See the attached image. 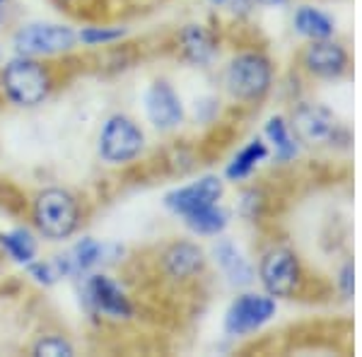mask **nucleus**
<instances>
[{
    "mask_svg": "<svg viewBox=\"0 0 362 357\" xmlns=\"http://www.w3.org/2000/svg\"><path fill=\"white\" fill-rule=\"evenodd\" d=\"M341 288H343V295L346 297H353V263H348L341 273Z\"/></svg>",
    "mask_w": 362,
    "mask_h": 357,
    "instance_id": "nucleus-23",
    "label": "nucleus"
},
{
    "mask_svg": "<svg viewBox=\"0 0 362 357\" xmlns=\"http://www.w3.org/2000/svg\"><path fill=\"white\" fill-rule=\"evenodd\" d=\"M0 20H3V13H0Z\"/></svg>",
    "mask_w": 362,
    "mask_h": 357,
    "instance_id": "nucleus-26",
    "label": "nucleus"
},
{
    "mask_svg": "<svg viewBox=\"0 0 362 357\" xmlns=\"http://www.w3.org/2000/svg\"><path fill=\"white\" fill-rule=\"evenodd\" d=\"M181 42H184V51L186 56L194 63H208L215 54V44L213 37L203 29L201 25H191L184 29L181 34Z\"/></svg>",
    "mask_w": 362,
    "mask_h": 357,
    "instance_id": "nucleus-16",
    "label": "nucleus"
},
{
    "mask_svg": "<svg viewBox=\"0 0 362 357\" xmlns=\"http://www.w3.org/2000/svg\"><path fill=\"white\" fill-rule=\"evenodd\" d=\"M215 5H230V0H213Z\"/></svg>",
    "mask_w": 362,
    "mask_h": 357,
    "instance_id": "nucleus-25",
    "label": "nucleus"
},
{
    "mask_svg": "<svg viewBox=\"0 0 362 357\" xmlns=\"http://www.w3.org/2000/svg\"><path fill=\"white\" fill-rule=\"evenodd\" d=\"M165 268L172 278H191L203 268V251L191 242L174 244L165 254Z\"/></svg>",
    "mask_w": 362,
    "mask_h": 357,
    "instance_id": "nucleus-14",
    "label": "nucleus"
},
{
    "mask_svg": "<svg viewBox=\"0 0 362 357\" xmlns=\"http://www.w3.org/2000/svg\"><path fill=\"white\" fill-rule=\"evenodd\" d=\"M0 242H3L5 251L20 263H29L34 256H37V242H34L32 234L25 230H13L8 234H3Z\"/></svg>",
    "mask_w": 362,
    "mask_h": 357,
    "instance_id": "nucleus-20",
    "label": "nucleus"
},
{
    "mask_svg": "<svg viewBox=\"0 0 362 357\" xmlns=\"http://www.w3.org/2000/svg\"><path fill=\"white\" fill-rule=\"evenodd\" d=\"M261 283L271 297H290L300 285V263L290 249H271L261 259Z\"/></svg>",
    "mask_w": 362,
    "mask_h": 357,
    "instance_id": "nucleus-5",
    "label": "nucleus"
},
{
    "mask_svg": "<svg viewBox=\"0 0 362 357\" xmlns=\"http://www.w3.org/2000/svg\"><path fill=\"white\" fill-rule=\"evenodd\" d=\"M251 3H256V0H230V5H239V8H249Z\"/></svg>",
    "mask_w": 362,
    "mask_h": 357,
    "instance_id": "nucleus-24",
    "label": "nucleus"
},
{
    "mask_svg": "<svg viewBox=\"0 0 362 357\" xmlns=\"http://www.w3.org/2000/svg\"><path fill=\"white\" fill-rule=\"evenodd\" d=\"M264 157H266V145L261 143V140H254V143H249L247 148H244L235 157V160H232V165L227 167V177H230V179L249 177V174L254 172L256 165H259Z\"/></svg>",
    "mask_w": 362,
    "mask_h": 357,
    "instance_id": "nucleus-19",
    "label": "nucleus"
},
{
    "mask_svg": "<svg viewBox=\"0 0 362 357\" xmlns=\"http://www.w3.org/2000/svg\"><path fill=\"white\" fill-rule=\"evenodd\" d=\"M75 32L63 25H32L15 34V49L22 56H51L73 49Z\"/></svg>",
    "mask_w": 362,
    "mask_h": 357,
    "instance_id": "nucleus-6",
    "label": "nucleus"
},
{
    "mask_svg": "<svg viewBox=\"0 0 362 357\" xmlns=\"http://www.w3.org/2000/svg\"><path fill=\"white\" fill-rule=\"evenodd\" d=\"M124 37V29H109V27H87L80 32V42L97 46V44H109Z\"/></svg>",
    "mask_w": 362,
    "mask_h": 357,
    "instance_id": "nucleus-21",
    "label": "nucleus"
},
{
    "mask_svg": "<svg viewBox=\"0 0 362 357\" xmlns=\"http://www.w3.org/2000/svg\"><path fill=\"white\" fill-rule=\"evenodd\" d=\"M3 90L20 107H34V104L44 102V97L49 95L51 78L44 70V66H39L32 58L22 56L5 66Z\"/></svg>",
    "mask_w": 362,
    "mask_h": 357,
    "instance_id": "nucleus-2",
    "label": "nucleus"
},
{
    "mask_svg": "<svg viewBox=\"0 0 362 357\" xmlns=\"http://www.w3.org/2000/svg\"><path fill=\"white\" fill-rule=\"evenodd\" d=\"M143 150V133L126 116H112L104 124L102 136H99V152L112 165H124V162L136 160Z\"/></svg>",
    "mask_w": 362,
    "mask_h": 357,
    "instance_id": "nucleus-4",
    "label": "nucleus"
},
{
    "mask_svg": "<svg viewBox=\"0 0 362 357\" xmlns=\"http://www.w3.org/2000/svg\"><path fill=\"white\" fill-rule=\"evenodd\" d=\"M273 68L271 61L261 54H242L227 68V87L237 99L251 102L264 97L271 87Z\"/></svg>",
    "mask_w": 362,
    "mask_h": 357,
    "instance_id": "nucleus-3",
    "label": "nucleus"
},
{
    "mask_svg": "<svg viewBox=\"0 0 362 357\" xmlns=\"http://www.w3.org/2000/svg\"><path fill=\"white\" fill-rule=\"evenodd\" d=\"M266 136L273 143V148H276V157L280 162H288V160H293V157L297 155V143H295L293 133H290L288 124H285L280 116L268 121Z\"/></svg>",
    "mask_w": 362,
    "mask_h": 357,
    "instance_id": "nucleus-18",
    "label": "nucleus"
},
{
    "mask_svg": "<svg viewBox=\"0 0 362 357\" xmlns=\"http://www.w3.org/2000/svg\"><path fill=\"white\" fill-rule=\"evenodd\" d=\"M295 27L300 34H305L314 42V39H331L334 34V22L329 15H324L317 8H300L295 15Z\"/></svg>",
    "mask_w": 362,
    "mask_h": 357,
    "instance_id": "nucleus-15",
    "label": "nucleus"
},
{
    "mask_svg": "<svg viewBox=\"0 0 362 357\" xmlns=\"http://www.w3.org/2000/svg\"><path fill=\"white\" fill-rule=\"evenodd\" d=\"M305 66L317 78H341L348 70V54L331 39H314L305 51Z\"/></svg>",
    "mask_w": 362,
    "mask_h": 357,
    "instance_id": "nucleus-10",
    "label": "nucleus"
},
{
    "mask_svg": "<svg viewBox=\"0 0 362 357\" xmlns=\"http://www.w3.org/2000/svg\"><path fill=\"white\" fill-rule=\"evenodd\" d=\"M34 355H49V357H68L73 355V345L68 341H63V338H44V341H39L34 345Z\"/></svg>",
    "mask_w": 362,
    "mask_h": 357,
    "instance_id": "nucleus-22",
    "label": "nucleus"
},
{
    "mask_svg": "<svg viewBox=\"0 0 362 357\" xmlns=\"http://www.w3.org/2000/svg\"><path fill=\"white\" fill-rule=\"evenodd\" d=\"M186 225H189L196 234H218L225 230L227 213L215 203V206L201 208V210H196V213L186 215Z\"/></svg>",
    "mask_w": 362,
    "mask_h": 357,
    "instance_id": "nucleus-17",
    "label": "nucleus"
},
{
    "mask_svg": "<svg viewBox=\"0 0 362 357\" xmlns=\"http://www.w3.org/2000/svg\"><path fill=\"white\" fill-rule=\"evenodd\" d=\"M223 196V181L215 177H206L191 186H184V189H177L167 196V206L179 215H191L201 208L215 206Z\"/></svg>",
    "mask_w": 362,
    "mask_h": 357,
    "instance_id": "nucleus-9",
    "label": "nucleus"
},
{
    "mask_svg": "<svg viewBox=\"0 0 362 357\" xmlns=\"http://www.w3.org/2000/svg\"><path fill=\"white\" fill-rule=\"evenodd\" d=\"M0 3H3V0H0Z\"/></svg>",
    "mask_w": 362,
    "mask_h": 357,
    "instance_id": "nucleus-27",
    "label": "nucleus"
},
{
    "mask_svg": "<svg viewBox=\"0 0 362 357\" xmlns=\"http://www.w3.org/2000/svg\"><path fill=\"white\" fill-rule=\"evenodd\" d=\"M293 124H295L297 136L312 145L336 143L338 136L343 133L334 111L321 107V104H302V107L295 111Z\"/></svg>",
    "mask_w": 362,
    "mask_h": 357,
    "instance_id": "nucleus-8",
    "label": "nucleus"
},
{
    "mask_svg": "<svg viewBox=\"0 0 362 357\" xmlns=\"http://www.w3.org/2000/svg\"><path fill=\"white\" fill-rule=\"evenodd\" d=\"M87 297H90L92 307L99 314L109 316V319H128L133 314L131 302L119 290V285L112 283L109 278H104V275L90 278V283H87Z\"/></svg>",
    "mask_w": 362,
    "mask_h": 357,
    "instance_id": "nucleus-12",
    "label": "nucleus"
},
{
    "mask_svg": "<svg viewBox=\"0 0 362 357\" xmlns=\"http://www.w3.org/2000/svg\"><path fill=\"white\" fill-rule=\"evenodd\" d=\"M276 302L268 295H242L225 316V329L230 336H244L273 319Z\"/></svg>",
    "mask_w": 362,
    "mask_h": 357,
    "instance_id": "nucleus-7",
    "label": "nucleus"
},
{
    "mask_svg": "<svg viewBox=\"0 0 362 357\" xmlns=\"http://www.w3.org/2000/svg\"><path fill=\"white\" fill-rule=\"evenodd\" d=\"M213 254H215V261H218L220 268H223V273L230 278V283L249 285L251 280H254V271H251L249 261L244 259L242 251H239L232 242H227V239L218 242L213 249Z\"/></svg>",
    "mask_w": 362,
    "mask_h": 357,
    "instance_id": "nucleus-13",
    "label": "nucleus"
},
{
    "mask_svg": "<svg viewBox=\"0 0 362 357\" xmlns=\"http://www.w3.org/2000/svg\"><path fill=\"white\" fill-rule=\"evenodd\" d=\"M145 111H148V119L153 121V126L169 131V128H177L184 119V109H181V99L177 92L169 85H153L145 95Z\"/></svg>",
    "mask_w": 362,
    "mask_h": 357,
    "instance_id": "nucleus-11",
    "label": "nucleus"
},
{
    "mask_svg": "<svg viewBox=\"0 0 362 357\" xmlns=\"http://www.w3.org/2000/svg\"><path fill=\"white\" fill-rule=\"evenodd\" d=\"M34 222L39 232L49 239H68L78 230V201L63 189H49L34 201Z\"/></svg>",
    "mask_w": 362,
    "mask_h": 357,
    "instance_id": "nucleus-1",
    "label": "nucleus"
}]
</instances>
